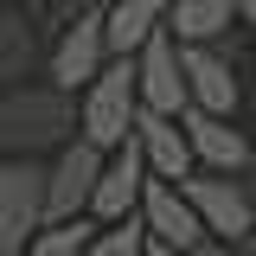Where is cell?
<instances>
[{
    "instance_id": "obj_2",
    "label": "cell",
    "mask_w": 256,
    "mask_h": 256,
    "mask_svg": "<svg viewBox=\"0 0 256 256\" xmlns=\"http://www.w3.org/2000/svg\"><path fill=\"white\" fill-rule=\"evenodd\" d=\"M141 116V96H134V58H109L96 70V84L77 96V141H90L96 154H116Z\"/></svg>"
},
{
    "instance_id": "obj_8",
    "label": "cell",
    "mask_w": 256,
    "mask_h": 256,
    "mask_svg": "<svg viewBox=\"0 0 256 256\" xmlns=\"http://www.w3.org/2000/svg\"><path fill=\"white\" fill-rule=\"evenodd\" d=\"M134 218H141V230H148V244L192 250V256H198V244H205V224H198V212H192L186 198H180V186H166V180H148V186H141Z\"/></svg>"
},
{
    "instance_id": "obj_12",
    "label": "cell",
    "mask_w": 256,
    "mask_h": 256,
    "mask_svg": "<svg viewBox=\"0 0 256 256\" xmlns=\"http://www.w3.org/2000/svg\"><path fill=\"white\" fill-rule=\"evenodd\" d=\"M134 148H141V166H148V180H166V186H180L192 180V148H186V128L166 122V116H134Z\"/></svg>"
},
{
    "instance_id": "obj_4",
    "label": "cell",
    "mask_w": 256,
    "mask_h": 256,
    "mask_svg": "<svg viewBox=\"0 0 256 256\" xmlns=\"http://www.w3.org/2000/svg\"><path fill=\"white\" fill-rule=\"evenodd\" d=\"M180 198L198 212L205 237H218L224 250H237V244H244V230H250V186H244V180L192 173V180H180Z\"/></svg>"
},
{
    "instance_id": "obj_5",
    "label": "cell",
    "mask_w": 256,
    "mask_h": 256,
    "mask_svg": "<svg viewBox=\"0 0 256 256\" xmlns=\"http://www.w3.org/2000/svg\"><path fill=\"white\" fill-rule=\"evenodd\" d=\"M96 173H102V154L90 141H64L58 160L45 166V224H70L90 212V192H96Z\"/></svg>"
},
{
    "instance_id": "obj_20",
    "label": "cell",
    "mask_w": 256,
    "mask_h": 256,
    "mask_svg": "<svg viewBox=\"0 0 256 256\" xmlns=\"http://www.w3.org/2000/svg\"><path fill=\"white\" fill-rule=\"evenodd\" d=\"M64 6H70V20H77V13H96V6H109V0H64Z\"/></svg>"
},
{
    "instance_id": "obj_6",
    "label": "cell",
    "mask_w": 256,
    "mask_h": 256,
    "mask_svg": "<svg viewBox=\"0 0 256 256\" xmlns=\"http://www.w3.org/2000/svg\"><path fill=\"white\" fill-rule=\"evenodd\" d=\"M102 64H109V45H102V13H77V20L58 32V45H52L45 77H52V90L84 96V90L96 84V70H102Z\"/></svg>"
},
{
    "instance_id": "obj_22",
    "label": "cell",
    "mask_w": 256,
    "mask_h": 256,
    "mask_svg": "<svg viewBox=\"0 0 256 256\" xmlns=\"http://www.w3.org/2000/svg\"><path fill=\"white\" fill-rule=\"evenodd\" d=\"M141 256H192V250H166V244H148Z\"/></svg>"
},
{
    "instance_id": "obj_25",
    "label": "cell",
    "mask_w": 256,
    "mask_h": 256,
    "mask_svg": "<svg viewBox=\"0 0 256 256\" xmlns=\"http://www.w3.org/2000/svg\"><path fill=\"white\" fill-rule=\"evenodd\" d=\"M250 166H256V154H250Z\"/></svg>"
},
{
    "instance_id": "obj_10",
    "label": "cell",
    "mask_w": 256,
    "mask_h": 256,
    "mask_svg": "<svg viewBox=\"0 0 256 256\" xmlns=\"http://www.w3.org/2000/svg\"><path fill=\"white\" fill-rule=\"evenodd\" d=\"M180 70H186V109L198 116H237V70L212 52V45H180Z\"/></svg>"
},
{
    "instance_id": "obj_19",
    "label": "cell",
    "mask_w": 256,
    "mask_h": 256,
    "mask_svg": "<svg viewBox=\"0 0 256 256\" xmlns=\"http://www.w3.org/2000/svg\"><path fill=\"white\" fill-rule=\"evenodd\" d=\"M20 13H26L32 26H38V13H52V0H20Z\"/></svg>"
},
{
    "instance_id": "obj_17",
    "label": "cell",
    "mask_w": 256,
    "mask_h": 256,
    "mask_svg": "<svg viewBox=\"0 0 256 256\" xmlns=\"http://www.w3.org/2000/svg\"><path fill=\"white\" fill-rule=\"evenodd\" d=\"M141 250H148L141 218H122V224H109V230H90V244H84V256H141Z\"/></svg>"
},
{
    "instance_id": "obj_23",
    "label": "cell",
    "mask_w": 256,
    "mask_h": 256,
    "mask_svg": "<svg viewBox=\"0 0 256 256\" xmlns=\"http://www.w3.org/2000/svg\"><path fill=\"white\" fill-rule=\"evenodd\" d=\"M198 256H237V250H224V244H218V250H198Z\"/></svg>"
},
{
    "instance_id": "obj_14",
    "label": "cell",
    "mask_w": 256,
    "mask_h": 256,
    "mask_svg": "<svg viewBox=\"0 0 256 256\" xmlns=\"http://www.w3.org/2000/svg\"><path fill=\"white\" fill-rule=\"evenodd\" d=\"M237 20V0H166V32L173 45H218Z\"/></svg>"
},
{
    "instance_id": "obj_11",
    "label": "cell",
    "mask_w": 256,
    "mask_h": 256,
    "mask_svg": "<svg viewBox=\"0 0 256 256\" xmlns=\"http://www.w3.org/2000/svg\"><path fill=\"white\" fill-rule=\"evenodd\" d=\"M180 128H186L192 166H205V173H224V180H237V173L250 166V141H244V134H237L230 122H218V116H198V109H186V116H180Z\"/></svg>"
},
{
    "instance_id": "obj_7",
    "label": "cell",
    "mask_w": 256,
    "mask_h": 256,
    "mask_svg": "<svg viewBox=\"0 0 256 256\" xmlns=\"http://www.w3.org/2000/svg\"><path fill=\"white\" fill-rule=\"evenodd\" d=\"M134 96H141L148 116H166V122L186 116V70H180V45L166 26L134 52Z\"/></svg>"
},
{
    "instance_id": "obj_24",
    "label": "cell",
    "mask_w": 256,
    "mask_h": 256,
    "mask_svg": "<svg viewBox=\"0 0 256 256\" xmlns=\"http://www.w3.org/2000/svg\"><path fill=\"white\" fill-rule=\"evenodd\" d=\"M6 6H13V0H0V13H6Z\"/></svg>"
},
{
    "instance_id": "obj_9",
    "label": "cell",
    "mask_w": 256,
    "mask_h": 256,
    "mask_svg": "<svg viewBox=\"0 0 256 256\" xmlns=\"http://www.w3.org/2000/svg\"><path fill=\"white\" fill-rule=\"evenodd\" d=\"M141 186H148V166H141V148H134V134H128L116 154H102V173H96V192H90V218L96 224L134 218Z\"/></svg>"
},
{
    "instance_id": "obj_16",
    "label": "cell",
    "mask_w": 256,
    "mask_h": 256,
    "mask_svg": "<svg viewBox=\"0 0 256 256\" xmlns=\"http://www.w3.org/2000/svg\"><path fill=\"white\" fill-rule=\"evenodd\" d=\"M84 244H90V224L70 218V224H45V230H32L26 256H84Z\"/></svg>"
},
{
    "instance_id": "obj_1",
    "label": "cell",
    "mask_w": 256,
    "mask_h": 256,
    "mask_svg": "<svg viewBox=\"0 0 256 256\" xmlns=\"http://www.w3.org/2000/svg\"><path fill=\"white\" fill-rule=\"evenodd\" d=\"M77 134V96L52 84H20L0 96V160H38Z\"/></svg>"
},
{
    "instance_id": "obj_18",
    "label": "cell",
    "mask_w": 256,
    "mask_h": 256,
    "mask_svg": "<svg viewBox=\"0 0 256 256\" xmlns=\"http://www.w3.org/2000/svg\"><path fill=\"white\" fill-rule=\"evenodd\" d=\"M237 256H256V192H250V230H244V244H237Z\"/></svg>"
},
{
    "instance_id": "obj_21",
    "label": "cell",
    "mask_w": 256,
    "mask_h": 256,
    "mask_svg": "<svg viewBox=\"0 0 256 256\" xmlns=\"http://www.w3.org/2000/svg\"><path fill=\"white\" fill-rule=\"evenodd\" d=\"M237 20H244V26H256V0H237Z\"/></svg>"
},
{
    "instance_id": "obj_3",
    "label": "cell",
    "mask_w": 256,
    "mask_h": 256,
    "mask_svg": "<svg viewBox=\"0 0 256 256\" xmlns=\"http://www.w3.org/2000/svg\"><path fill=\"white\" fill-rule=\"evenodd\" d=\"M45 230V160H0V256H26Z\"/></svg>"
},
{
    "instance_id": "obj_15",
    "label": "cell",
    "mask_w": 256,
    "mask_h": 256,
    "mask_svg": "<svg viewBox=\"0 0 256 256\" xmlns=\"http://www.w3.org/2000/svg\"><path fill=\"white\" fill-rule=\"evenodd\" d=\"M32 64H38V26H32L20 6H6L0 13V96L20 90L32 77Z\"/></svg>"
},
{
    "instance_id": "obj_13",
    "label": "cell",
    "mask_w": 256,
    "mask_h": 256,
    "mask_svg": "<svg viewBox=\"0 0 256 256\" xmlns=\"http://www.w3.org/2000/svg\"><path fill=\"white\" fill-rule=\"evenodd\" d=\"M160 26H166V0H109L102 6V45H109V58H134Z\"/></svg>"
}]
</instances>
